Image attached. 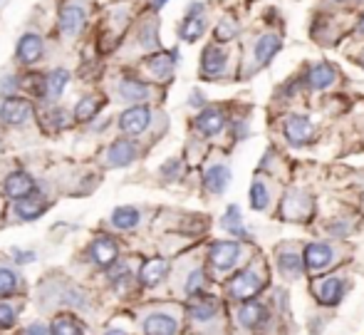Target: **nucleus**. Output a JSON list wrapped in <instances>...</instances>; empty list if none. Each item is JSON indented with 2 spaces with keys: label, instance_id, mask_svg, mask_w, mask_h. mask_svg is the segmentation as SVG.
<instances>
[{
  "label": "nucleus",
  "instance_id": "obj_40",
  "mask_svg": "<svg viewBox=\"0 0 364 335\" xmlns=\"http://www.w3.org/2000/svg\"><path fill=\"white\" fill-rule=\"evenodd\" d=\"M179 172H181V162H179V159H171V162H166L164 167H161V174H164V177H171V179L179 177Z\"/></svg>",
  "mask_w": 364,
  "mask_h": 335
},
{
  "label": "nucleus",
  "instance_id": "obj_25",
  "mask_svg": "<svg viewBox=\"0 0 364 335\" xmlns=\"http://www.w3.org/2000/svg\"><path fill=\"white\" fill-rule=\"evenodd\" d=\"M189 313H191V318H194V321L206 323V321H211V318H214L216 313H219V303H216V298H214V296L196 298V301L191 303Z\"/></svg>",
  "mask_w": 364,
  "mask_h": 335
},
{
  "label": "nucleus",
  "instance_id": "obj_42",
  "mask_svg": "<svg viewBox=\"0 0 364 335\" xmlns=\"http://www.w3.org/2000/svg\"><path fill=\"white\" fill-rule=\"evenodd\" d=\"M18 87H20V82L15 75H8V77L0 82V89H5V92H13V89H18Z\"/></svg>",
  "mask_w": 364,
  "mask_h": 335
},
{
  "label": "nucleus",
  "instance_id": "obj_48",
  "mask_svg": "<svg viewBox=\"0 0 364 335\" xmlns=\"http://www.w3.org/2000/svg\"><path fill=\"white\" fill-rule=\"evenodd\" d=\"M337 3H345V0H337Z\"/></svg>",
  "mask_w": 364,
  "mask_h": 335
},
{
  "label": "nucleus",
  "instance_id": "obj_1",
  "mask_svg": "<svg viewBox=\"0 0 364 335\" xmlns=\"http://www.w3.org/2000/svg\"><path fill=\"white\" fill-rule=\"evenodd\" d=\"M33 119V104L30 99L10 94V97L0 99V124L5 127H23Z\"/></svg>",
  "mask_w": 364,
  "mask_h": 335
},
{
  "label": "nucleus",
  "instance_id": "obj_29",
  "mask_svg": "<svg viewBox=\"0 0 364 335\" xmlns=\"http://www.w3.org/2000/svg\"><path fill=\"white\" fill-rule=\"evenodd\" d=\"M136 40H139L141 50H156L159 48V33H156V20L149 18L141 23L139 33H136Z\"/></svg>",
  "mask_w": 364,
  "mask_h": 335
},
{
  "label": "nucleus",
  "instance_id": "obj_13",
  "mask_svg": "<svg viewBox=\"0 0 364 335\" xmlns=\"http://www.w3.org/2000/svg\"><path fill=\"white\" fill-rule=\"evenodd\" d=\"M312 132H315V129H312L310 119L300 117V114H290V117L285 119V134H287V139L295 144V147L310 142Z\"/></svg>",
  "mask_w": 364,
  "mask_h": 335
},
{
  "label": "nucleus",
  "instance_id": "obj_16",
  "mask_svg": "<svg viewBox=\"0 0 364 335\" xmlns=\"http://www.w3.org/2000/svg\"><path fill=\"white\" fill-rule=\"evenodd\" d=\"M174 67H176V53H156L146 60V70H149L156 79H161V82L174 75Z\"/></svg>",
  "mask_w": 364,
  "mask_h": 335
},
{
  "label": "nucleus",
  "instance_id": "obj_11",
  "mask_svg": "<svg viewBox=\"0 0 364 335\" xmlns=\"http://www.w3.org/2000/svg\"><path fill=\"white\" fill-rule=\"evenodd\" d=\"M45 209H48V202H45V197H40L38 192L28 194V197L15 202V214H18L23 221H35V219H40L45 214Z\"/></svg>",
  "mask_w": 364,
  "mask_h": 335
},
{
  "label": "nucleus",
  "instance_id": "obj_26",
  "mask_svg": "<svg viewBox=\"0 0 364 335\" xmlns=\"http://www.w3.org/2000/svg\"><path fill=\"white\" fill-rule=\"evenodd\" d=\"M307 82H310L312 89L330 87V84L335 82V67H332V65H327V62L315 65V67L310 70V75H307Z\"/></svg>",
  "mask_w": 364,
  "mask_h": 335
},
{
  "label": "nucleus",
  "instance_id": "obj_18",
  "mask_svg": "<svg viewBox=\"0 0 364 335\" xmlns=\"http://www.w3.org/2000/svg\"><path fill=\"white\" fill-rule=\"evenodd\" d=\"M345 296V281L340 276H330L325 278L322 286H317V298H320L325 306H337Z\"/></svg>",
  "mask_w": 364,
  "mask_h": 335
},
{
  "label": "nucleus",
  "instance_id": "obj_36",
  "mask_svg": "<svg viewBox=\"0 0 364 335\" xmlns=\"http://www.w3.org/2000/svg\"><path fill=\"white\" fill-rule=\"evenodd\" d=\"M236 33H238V25H236V20H233V18H224V20L219 23V28H216V38H219L221 43L231 40Z\"/></svg>",
  "mask_w": 364,
  "mask_h": 335
},
{
  "label": "nucleus",
  "instance_id": "obj_41",
  "mask_svg": "<svg viewBox=\"0 0 364 335\" xmlns=\"http://www.w3.org/2000/svg\"><path fill=\"white\" fill-rule=\"evenodd\" d=\"M23 335H50V328L43 326V323H33V326L25 328Z\"/></svg>",
  "mask_w": 364,
  "mask_h": 335
},
{
  "label": "nucleus",
  "instance_id": "obj_38",
  "mask_svg": "<svg viewBox=\"0 0 364 335\" xmlns=\"http://www.w3.org/2000/svg\"><path fill=\"white\" fill-rule=\"evenodd\" d=\"M48 119H53L55 129H67L70 127V114L65 112V109H60V107H55L53 112L48 114Z\"/></svg>",
  "mask_w": 364,
  "mask_h": 335
},
{
  "label": "nucleus",
  "instance_id": "obj_32",
  "mask_svg": "<svg viewBox=\"0 0 364 335\" xmlns=\"http://www.w3.org/2000/svg\"><path fill=\"white\" fill-rule=\"evenodd\" d=\"M50 335H82V328L72 316H60L50 326Z\"/></svg>",
  "mask_w": 364,
  "mask_h": 335
},
{
  "label": "nucleus",
  "instance_id": "obj_19",
  "mask_svg": "<svg viewBox=\"0 0 364 335\" xmlns=\"http://www.w3.org/2000/svg\"><path fill=\"white\" fill-rule=\"evenodd\" d=\"M228 182H231V169L226 164H214L204 177V184L211 194H224Z\"/></svg>",
  "mask_w": 364,
  "mask_h": 335
},
{
  "label": "nucleus",
  "instance_id": "obj_12",
  "mask_svg": "<svg viewBox=\"0 0 364 335\" xmlns=\"http://www.w3.org/2000/svg\"><path fill=\"white\" fill-rule=\"evenodd\" d=\"M226 60H228V55H226L219 45H209V48L204 50V55H201V75H206V77H219L226 70Z\"/></svg>",
  "mask_w": 364,
  "mask_h": 335
},
{
  "label": "nucleus",
  "instance_id": "obj_8",
  "mask_svg": "<svg viewBox=\"0 0 364 335\" xmlns=\"http://www.w3.org/2000/svg\"><path fill=\"white\" fill-rule=\"evenodd\" d=\"M136 159V144L131 139H117V142L109 144L107 149V167L119 169V167H129Z\"/></svg>",
  "mask_w": 364,
  "mask_h": 335
},
{
  "label": "nucleus",
  "instance_id": "obj_31",
  "mask_svg": "<svg viewBox=\"0 0 364 335\" xmlns=\"http://www.w3.org/2000/svg\"><path fill=\"white\" fill-rule=\"evenodd\" d=\"M310 199L307 197H302V194H292V197H287V202H285V214L290 219H302L307 212H310Z\"/></svg>",
  "mask_w": 364,
  "mask_h": 335
},
{
  "label": "nucleus",
  "instance_id": "obj_46",
  "mask_svg": "<svg viewBox=\"0 0 364 335\" xmlns=\"http://www.w3.org/2000/svg\"><path fill=\"white\" fill-rule=\"evenodd\" d=\"M104 335H126V333H124V331H107Z\"/></svg>",
  "mask_w": 364,
  "mask_h": 335
},
{
  "label": "nucleus",
  "instance_id": "obj_17",
  "mask_svg": "<svg viewBox=\"0 0 364 335\" xmlns=\"http://www.w3.org/2000/svg\"><path fill=\"white\" fill-rule=\"evenodd\" d=\"M332 256H335L332 246H327V243H310L305 248V266L312 268V271H320L327 263H332Z\"/></svg>",
  "mask_w": 364,
  "mask_h": 335
},
{
  "label": "nucleus",
  "instance_id": "obj_43",
  "mask_svg": "<svg viewBox=\"0 0 364 335\" xmlns=\"http://www.w3.org/2000/svg\"><path fill=\"white\" fill-rule=\"evenodd\" d=\"M15 256H18V258H15L18 263H33L35 258H38L33 251H15Z\"/></svg>",
  "mask_w": 364,
  "mask_h": 335
},
{
  "label": "nucleus",
  "instance_id": "obj_20",
  "mask_svg": "<svg viewBox=\"0 0 364 335\" xmlns=\"http://www.w3.org/2000/svg\"><path fill=\"white\" fill-rule=\"evenodd\" d=\"M176 321L166 313H151L144 321V333L146 335H174L176 333Z\"/></svg>",
  "mask_w": 364,
  "mask_h": 335
},
{
  "label": "nucleus",
  "instance_id": "obj_23",
  "mask_svg": "<svg viewBox=\"0 0 364 335\" xmlns=\"http://www.w3.org/2000/svg\"><path fill=\"white\" fill-rule=\"evenodd\" d=\"M265 318H268L265 308H263L258 301H246V303H243V308L238 311V321H241L246 328H258V326H263V323H265Z\"/></svg>",
  "mask_w": 364,
  "mask_h": 335
},
{
  "label": "nucleus",
  "instance_id": "obj_3",
  "mask_svg": "<svg viewBox=\"0 0 364 335\" xmlns=\"http://www.w3.org/2000/svg\"><path fill=\"white\" fill-rule=\"evenodd\" d=\"M45 55V40L43 35L38 33H23L18 40V45H15V60H18L20 65H25V67H30V65L40 62Z\"/></svg>",
  "mask_w": 364,
  "mask_h": 335
},
{
  "label": "nucleus",
  "instance_id": "obj_35",
  "mask_svg": "<svg viewBox=\"0 0 364 335\" xmlns=\"http://www.w3.org/2000/svg\"><path fill=\"white\" fill-rule=\"evenodd\" d=\"M250 207L255 209V212H263V209L268 207V189L263 182H253L250 187Z\"/></svg>",
  "mask_w": 364,
  "mask_h": 335
},
{
  "label": "nucleus",
  "instance_id": "obj_22",
  "mask_svg": "<svg viewBox=\"0 0 364 335\" xmlns=\"http://www.w3.org/2000/svg\"><path fill=\"white\" fill-rule=\"evenodd\" d=\"M104 99L97 97V94H87V97H82L77 104H75V119L77 122H92L94 117H97V112L102 109Z\"/></svg>",
  "mask_w": 364,
  "mask_h": 335
},
{
  "label": "nucleus",
  "instance_id": "obj_2",
  "mask_svg": "<svg viewBox=\"0 0 364 335\" xmlns=\"http://www.w3.org/2000/svg\"><path fill=\"white\" fill-rule=\"evenodd\" d=\"M84 25H87V8H84L82 3L60 5V13H57L60 35H65V38H77L84 30Z\"/></svg>",
  "mask_w": 364,
  "mask_h": 335
},
{
  "label": "nucleus",
  "instance_id": "obj_5",
  "mask_svg": "<svg viewBox=\"0 0 364 335\" xmlns=\"http://www.w3.org/2000/svg\"><path fill=\"white\" fill-rule=\"evenodd\" d=\"M89 256L92 261L97 263L99 268H112L117 263V256H119V246L112 236L102 234V236L94 238V243L89 246Z\"/></svg>",
  "mask_w": 364,
  "mask_h": 335
},
{
  "label": "nucleus",
  "instance_id": "obj_10",
  "mask_svg": "<svg viewBox=\"0 0 364 335\" xmlns=\"http://www.w3.org/2000/svg\"><path fill=\"white\" fill-rule=\"evenodd\" d=\"M117 94L119 99L124 102H131V104H141L144 99H149L151 89L144 79H136V77H121L119 84H117Z\"/></svg>",
  "mask_w": 364,
  "mask_h": 335
},
{
  "label": "nucleus",
  "instance_id": "obj_6",
  "mask_svg": "<svg viewBox=\"0 0 364 335\" xmlns=\"http://www.w3.org/2000/svg\"><path fill=\"white\" fill-rule=\"evenodd\" d=\"M151 122V112L144 104H134V107L124 109L119 114V129L126 134H141Z\"/></svg>",
  "mask_w": 364,
  "mask_h": 335
},
{
  "label": "nucleus",
  "instance_id": "obj_9",
  "mask_svg": "<svg viewBox=\"0 0 364 335\" xmlns=\"http://www.w3.org/2000/svg\"><path fill=\"white\" fill-rule=\"evenodd\" d=\"M3 192L8 199L18 202V199H23L35 192V179L30 177L28 172H13V174H8V179H5Z\"/></svg>",
  "mask_w": 364,
  "mask_h": 335
},
{
  "label": "nucleus",
  "instance_id": "obj_49",
  "mask_svg": "<svg viewBox=\"0 0 364 335\" xmlns=\"http://www.w3.org/2000/svg\"><path fill=\"white\" fill-rule=\"evenodd\" d=\"M362 62H364V60H362Z\"/></svg>",
  "mask_w": 364,
  "mask_h": 335
},
{
  "label": "nucleus",
  "instance_id": "obj_15",
  "mask_svg": "<svg viewBox=\"0 0 364 335\" xmlns=\"http://www.w3.org/2000/svg\"><path fill=\"white\" fill-rule=\"evenodd\" d=\"M224 127H226V114L221 109L209 107L196 117V129L201 134H206V137H216Z\"/></svg>",
  "mask_w": 364,
  "mask_h": 335
},
{
  "label": "nucleus",
  "instance_id": "obj_45",
  "mask_svg": "<svg viewBox=\"0 0 364 335\" xmlns=\"http://www.w3.org/2000/svg\"><path fill=\"white\" fill-rule=\"evenodd\" d=\"M166 3H169V0H151V8H154V10H161Z\"/></svg>",
  "mask_w": 364,
  "mask_h": 335
},
{
  "label": "nucleus",
  "instance_id": "obj_24",
  "mask_svg": "<svg viewBox=\"0 0 364 335\" xmlns=\"http://www.w3.org/2000/svg\"><path fill=\"white\" fill-rule=\"evenodd\" d=\"M206 33V18L204 15H186L184 23L179 25V35L186 43H196Z\"/></svg>",
  "mask_w": 364,
  "mask_h": 335
},
{
  "label": "nucleus",
  "instance_id": "obj_7",
  "mask_svg": "<svg viewBox=\"0 0 364 335\" xmlns=\"http://www.w3.org/2000/svg\"><path fill=\"white\" fill-rule=\"evenodd\" d=\"M211 263H214L219 271H228L231 266H236L241 256V243L238 241H216L211 246Z\"/></svg>",
  "mask_w": 364,
  "mask_h": 335
},
{
  "label": "nucleus",
  "instance_id": "obj_47",
  "mask_svg": "<svg viewBox=\"0 0 364 335\" xmlns=\"http://www.w3.org/2000/svg\"><path fill=\"white\" fill-rule=\"evenodd\" d=\"M360 30H362V33H364V15H362V23H360Z\"/></svg>",
  "mask_w": 364,
  "mask_h": 335
},
{
  "label": "nucleus",
  "instance_id": "obj_28",
  "mask_svg": "<svg viewBox=\"0 0 364 335\" xmlns=\"http://www.w3.org/2000/svg\"><path fill=\"white\" fill-rule=\"evenodd\" d=\"M280 50V38L277 35H263L260 40L255 43V57L260 65H265L268 60H272Z\"/></svg>",
  "mask_w": 364,
  "mask_h": 335
},
{
  "label": "nucleus",
  "instance_id": "obj_30",
  "mask_svg": "<svg viewBox=\"0 0 364 335\" xmlns=\"http://www.w3.org/2000/svg\"><path fill=\"white\" fill-rule=\"evenodd\" d=\"M224 229L226 231H231V236H238V238H246L248 234H246V229H243V219H241V209L236 207H228V212H226V216H224Z\"/></svg>",
  "mask_w": 364,
  "mask_h": 335
},
{
  "label": "nucleus",
  "instance_id": "obj_37",
  "mask_svg": "<svg viewBox=\"0 0 364 335\" xmlns=\"http://www.w3.org/2000/svg\"><path fill=\"white\" fill-rule=\"evenodd\" d=\"M204 283H206V276H204V271H194L189 276V281H186V293H189V296H199L201 293V288H204Z\"/></svg>",
  "mask_w": 364,
  "mask_h": 335
},
{
  "label": "nucleus",
  "instance_id": "obj_33",
  "mask_svg": "<svg viewBox=\"0 0 364 335\" xmlns=\"http://www.w3.org/2000/svg\"><path fill=\"white\" fill-rule=\"evenodd\" d=\"M277 266H280V271L285 273V276L295 278L302 273V258L297 256V253H282V256L277 258Z\"/></svg>",
  "mask_w": 364,
  "mask_h": 335
},
{
  "label": "nucleus",
  "instance_id": "obj_27",
  "mask_svg": "<svg viewBox=\"0 0 364 335\" xmlns=\"http://www.w3.org/2000/svg\"><path fill=\"white\" fill-rule=\"evenodd\" d=\"M139 221H141V214H139V209H134V207H119V209H114V214H112V226L121 229V231H129V229H134Z\"/></svg>",
  "mask_w": 364,
  "mask_h": 335
},
{
  "label": "nucleus",
  "instance_id": "obj_44",
  "mask_svg": "<svg viewBox=\"0 0 364 335\" xmlns=\"http://www.w3.org/2000/svg\"><path fill=\"white\" fill-rule=\"evenodd\" d=\"M204 94L199 92V89H196V92H191V104H194V107H204Z\"/></svg>",
  "mask_w": 364,
  "mask_h": 335
},
{
  "label": "nucleus",
  "instance_id": "obj_4",
  "mask_svg": "<svg viewBox=\"0 0 364 335\" xmlns=\"http://www.w3.org/2000/svg\"><path fill=\"white\" fill-rule=\"evenodd\" d=\"M263 278L258 276L255 271H241L238 276L231 281V286H228V291H231V296L233 298H238V301H250V298H255L258 293H260V288H263Z\"/></svg>",
  "mask_w": 364,
  "mask_h": 335
},
{
  "label": "nucleus",
  "instance_id": "obj_21",
  "mask_svg": "<svg viewBox=\"0 0 364 335\" xmlns=\"http://www.w3.org/2000/svg\"><path fill=\"white\" fill-rule=\"evenodd\" d=\"M166 268H169V263H166L164 258H149L139 271L141 286H156V283L166 276Z\"/></svg>",
  "mask_w": 364,
  "mask_h": 335
},
{
  "label": "nucleus",
  "instance_id": "obj_39",
  "mask_svg": "<svg viewBox=\"0 0 364 335\" xmlns=\"http://www.w3.org/2000/svg\"><path fill=\"white\" fill-rule=\"evenodd\" d=\"M15 323V311L8 303H0V328H10Z\"/></svg>",
  "mask_w": 364,
  "mask_h": 335
},
{
  "label": "nucleus",
  "instance_id": "obj_34",
  "mask_svg": "<svg viewBox=\"0 0 364 335\" xmlns=\"http://www.w3.org/2000/svg\"><path fill=\"white\" fill-rule=\"evenodd\" d=\"M18 291V273L10 271V268L0 266V296H10V293Z\"/></svg>",
  "mask_w": 364,
  "mask_h": 335
},
{
  "label": "nucleus",
  "instance_id": "obj_14",
  "mask_svg": "<svg viewBox=\"0 0 364 335\" xmlns=\"http://www.w3.org/2000/svg\"><path fill=\"white\" fill-rule=\"evenodd\" d=\"M67 82H70L67 70H62V67L50 70V72L43 77V97H50V99L62 97V92L67 89Z\"/></svg>",
  "mask_w": 364,
  "mask_h": 335
}]
</instances>
